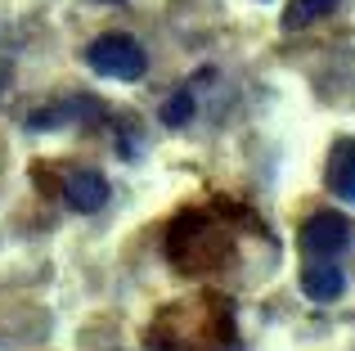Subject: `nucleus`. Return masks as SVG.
<instances>
[{"label": "nucleus", "instance_id": "nucleus-1", "mask_svg": "<svg viewBox=\"0 0 355 351\" xmlns=\"http://www.w3.org/2000/svg\"><path fill=\"white\" fill-rule=\"evenodd\" d=\"M166 252H171V266L175 271H211V266H220L230 257V239L225 230H220V221H207L198 216V212H184V216L171 221V230H166Z\"/></svg>", "mask_w": 355, "mask_h": 351}, {"label": "nucleus", "instance_id": "nucleus-2", "mask_svg": "<svg viewBox=\"0 0 355 351\" xmlns=\"http://www.w3.org/2000/svg\"><path fill=\"white\" fill-rule=\"evenodd\" d=\"M86 63L99 77H113V81H139L144 77V50H139V41L126 36V32H108V36H99V41H90Z\"/></svg>", "mask_w": 355, "mask_h": 351}, {"label": "nucleus", "instance_id": "nucleus-3", "mask_svg": "<svg viewBox=\"0 0 355 351\" xmlns=\"http://www.w3.org/2000/svg\"><path fill=\"white\" fill-rule=\"evenodd\" d=\"M297 243H302L306 262H338L351 243V221L342 212H315V216H306Z\"/></svg>", "mask_w": 355, "mask_h": 351}, {"label": "nucleus", "instance_id": "nucleus-4", "mask_svg": "<svg viewBox=\"0 0 355 351\" xmlns=\"http://www.w3.org/2000/svg\"><path fill=\"white\" fill-rule=\"evenodd\" d=\"M324 185L329 194H338L342 203H355V140L342 135L329 149V167H324Z\"/></svg>", "mask_w": 355, "mask_h": 351}, {"label": "nucleus", "instance_id": "nucleus-5", "mask_svg": "<svg viewBox=\"0 0 355 351\" xmlns=\"http://www.w3.org/2000/svg\"><path fill=\"white\" fill-rule=\"evenodd\" d=\"M63 198L72 212H99L108 203V180L99 171H72L63 185Z\"/></svg>", "mask_w": 355, "mask_h": 351}, {"label": "nucleus", "instance_id": "nucleus-6", "mask_svg": "<svg viewBox=\"0 0 355 351\" xmlns=\"http://www.w3.org/2000/svg\"><path fill=\"white\" fill-rule=\"evenodd\" d=\"M342 289H347V275H342L338 262H306L302 293L311 302H333V298H342Z\"/></svg>", "mask_w": 355, "mask_h": 351}, {"label": "nucleus", "instance_id": "nucleus-7", "mask_svg": "<svg viewBox=\"0 0 355 351\" xmlns=\"http://www.w3.org/2000/svg\"><path fill=\"white\" fill-rule=\"evenodd\" d=\"M333 9H338V0H288L284 27H288V32H302V27H311V23H320V18H329Z\"/></svg>", "mask_w": 355, "mask_h": 351}, {"label": "nucleus", "instance_id": "nucleus-8", "mask_svg": "<svg viewBox=\"0 0 355 351\" xmlns=\"http://www.w3.org/2000/svg\"><path fill=\"white\" fill-rule=\"evenodd\" d=\"M162 122H166V126H189V122H193V95L175 90V95L162 104Z\"/></svg>", "mask_w": 355, "mask_h": 351}, {"label": "nucleus", "instance_id": "nucleus-9", "mask_svg": "<svg viewBox=\"0 0 355 351\" xmlns=\"http://www.w3.org/2000/svg\"><path fill=\"white\" fill-rule=\"evenodd\" d=\"M104 5H113V0H104Z\"/></svg>", "mask_w": 355, "mask_h": 351}]
</instances>
